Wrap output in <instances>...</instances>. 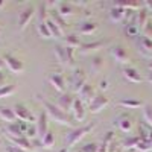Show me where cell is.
<instances>
[{"label":"cell","mask_w":152,"mask_h":152,"mask_svg":"<svg viewBox=\"0 0 152 152\" xmlns=\"http://www.w3.org/2000/svg\"><path fill=\"white\" fill-rule=\"evenodd\" d=\"M3 145V142H2V138H0V146H2Z\"/></svg>","instance_id":"cell-47"},{"label":"cell","mask_w":152,"mask_h":152,"mask_svg":"<svg viewBox=\"0 0 152 152\" xmlns=\"http://www.w3.org/2000/svg\"><path fill=\"white\" fill-rule=\"evenodd\" d=\"M146 81L152 84V70H149V75H148V78H146Z\"/></svg>","instance_id":"cell-43"},{"label":"cell","mask_w":152,"mask_h":152,"mask_svg":"<svg viewBox=\"0 0 152 152\" xmlns=\"http://www.w3.org/2000/svg\"><path fill=\"white\" fill-rule=\"evenodd\" d=\"M122 73H123V78L126 81H129V82H134V84L143 82V78H142L140 72H138L137 69H134V67H129V66L128 67H123Z\"/></svg>","instance_id":"cell-13"},{"label":"cell","mask_w":152,"mask_h":152,"mask_svg":"<svg viewBox=\"0 0 152 152\" xmlns=\"http://www.w3.org/2000/svg\"><path fill=\"white\" fill-rule=\"evenodd\" d=\"M117 105L122 108H126V110H135V108L145 107L142 100H137V99H120L117 102Z\"/></svg>","instance_id":"cell-23"},{"label":"cell","mask_w":152,"mask_h":152,"mask_svg":"<svg viewBox=\"0 0 152 152\" xmlns=\"http://www.w3.org/2000/svg\"><path fill=\"white\" fill-rule=\"evenodd\" d=\"M3 6H5V2H0V9H2Z\"/></svg>","instance_id":"cell-46"},{"label":"cell","mask_w":152,"mask_h":152,"mask_svg":"<svg viewBox=\"0 0 152 152\" xmlns=\"http://www.w3.org/2000/svg\"><path fill=\"white\" fill-rule=\"evenodd\" d=\"M73 102H75V97H73L72 94L64 93V94H61V97L58 99V104H56V105H58L62 111L69 113V111H72V108H73Z\"/></svg>","instance_id":"cell-17"},{"label":"cell","mask_w":152,"mask_h":152,"mask_svg":"<svg viewBox=\"0 0 152 152\" xmlns=\"http://www.w3.org/2000/svg\"><path fill=\"white\" fill-rule=\"evenodd\" d=\"M102 67H104V59L100 58V56H96V58L91 59V70L94 73L100 72V69H102Z\"/></svg>","instance_id":"cell-37"},{"label":"cell","mask_w":152,"mask_h":152,"mask_svg":"<svg viewBox=\"0 0 152 152\" xmlns=\"http://www.w3.org/2000/svg\"><path fill=\"white\" fill-rule=\"evenodd\" d=\"M37 32H38V35H40L41 38H44V40L52 38V34H50L46 21H38V24H37Z\"/></svg>","instance_id":"cell-31"},{"label":"cell","mask_w":152,"mask_h":152,"mask_svg":"<svg viewBox=\"0 0 152 152\" xmlns=\"http://www.w3.org/2000/svg\"><path fill=\"white\" fill-rule=\"evenodd\" d=\"M0 119L8 122V123H12V122L17 120L15 114H14V110H12V108H6V107H0Z\"/></svg>","instance_id":"cell-27"},{"label":"cell","mask_w":152,"mask_h":152,"mask_svg":"<svg viewBox=\"0 0 152 152\" xmlns=\"http://www.w3.org/2000/svg\"><path fill=\"white\" fill-rule=\"evenodd\" d=\"M107 44H108V41H105V40H99V41H93V43H82V46L79 47V53L88 55V53L97 52V50L104 49Z\"/></svg>","instance_id":"cell-8"},{"label":"cell","mask_w":152,"mask_h":152,"mask_svg":"<svg viewBox=\"0 0 152 152\" xmlns=\"http://www.w3.org/2000/svg\"><path fill=\"white\" fill-rule=\"evenodd\" d=\"M148 9H145V8H140L137 12H135V17H134V23L137 24L140 29H143L145 28V24L149 21V14H148Z\"/></svg>","instance_id":"cell-18"},{"label":"cell","mask_w":152,"mask_h":152,"mask_svg":"<svg viewBox=\"0 0 152 152\" xmlns=\"http://www.w3.org/2000/svg\"><path fill=\"white\" fill-rule=\"evenodd\" d=\"M49 18H50V20H53L55 24H58V28H59L62 32H66V31H67V20H66L64 17H61V15L58 14V11H56V9L50 11V17H49Z\"/></svg>","instance_id":"cell-24"},{"label":"cell","mask_w":152,"mask_h":152,"mask_svg":"<svg viewBox=\"0 0 152 152\" xmlns=\"http://www.w3.org/2000/svg\"><path fill=\"white\" fill-rule=\"evenodd\" d=\"M107 88H108V81L104 79V81H100V82H99V90H100V91H105Z\"/></svg>","instance_id":"cell-41"},{"label":"cell","mask_w":152,"mask_h":152,"mask_svg":"<svg viewBox=\"0 0 152 152\" xmlns=\"http://www.w3.org/2000/svg\"><path fill=\"white\" fill-rule=\"evenodd\" d=\"M35 125H37V131H38V137L40 138H43L46 134H47V131H49V116H47V113L43 110L40 114H38V117H37V122H35Z\"/></svg>","instance_id":"cell-7"},{"label":"cell","mask_w":152,"mask_h":152,"mask_svg":"<svg viewBox=\"0 0 152 152\" xmlns=\"http://www.w3.org/2000/svg\"><path fill=\"white\" fill-rule=\"evenodd\" d=\"M111 56L117 62H120V64H129V61H131L128 52H126L123 49V46H120V44H116V46L111 47Z\"/></svg>","instance_id":"cell-9"},{"label":"cell","mask_w":152,"mask_h":152,"mask_svg":"<svg viewBox=\"0 0 152 152\" xmlns=\"http://www.w3.org/2000/svg\"><path fill=\"white\" fill-rule=\"evenodd\" d=\"M125 34L128 37H131V38H135L138 34H140V28H138L134 21H131V23H128L125 26Z\"/></svg>","instance_id":"cell-33"},{"label":"cell","mask_w":152,"mask_h":152,"mask_svg":"<svg viewBox=\"0 0 152 152\" xmlns=\"http://www.w3.org/2000/svg\"><path fill=\"white\" fill-rule=\"evenodd\" d=\"M135 151H140V152H151L152 151V143L148 137H140V142L137 143Z\"/></svg>","instance_id":"cell-32"},{"label":"cell","mask_w":152,"mask_h":152,"mask_svg":"<svg viewBox=\"0 0 152 152\" xmlns=\"http://www.w3.org/2000/svg\"><path fill=\"white\" fill-rule=\"evenodd\" d=\"M3 66H5V61H3V58H0V72H2Z\"/></svg>","instance_id":"cell-44"},{"label":"cell","mask_w":152,"mask_h":152,"mask_svg":"<svg viewBox=\"0 0 152 152\" xmlns=\"http://www.w3.org/2000/svg\"><path fill=\"white\" fill-rule=\"evenodd\" d=\"M87 84V75L82 69H76L73 72V81H72V85H73V90L76 93H79V90Z\"/></svg>","instance_id":"cell-12"},{"label":"cell","mask_w":152,"mask_h":152,"mask_svg":"<svg viewBox=\"0 0 152 152\" xmlns=\"http://www.w3.org/2000/svg\"><path fill=\"white\" fill-rule=\"evenodd\" d=\"M49 84L61 94L66 93V79L61 73H50L49 75Z\"/></svg>","instance_id":"cell-10"},{"label":"cell","mask_w":152,"mask_h":152,"mask_svg":"<svg viewBox=\"0 0 152 152\" xmlns=\"http://www.w3.org/2000/svg\"><path fill=\"white\" fill-rule=\"evenodd\" d=\"M3 61H5V66L14 73V75H18V73H21L23 70H24V64L18 59V58H15L14 55H11V53H6V55H3Z\"/></svg>","instance_id":"cell-4"},{"label":"cell","mask_w":152,"mask_h":152,"mask_svg":"<svg viewBox=\"0 0 152 152\" xmlns=\"http://www.w3.org/2000/svg\"><path fill=\"white\" fill-rule=\"evenodd\" d=\"M24 137L29 138L31 142L34 140V138H37V137H38V131H37V125H35V123H29L28 131H26V134H24Z\"/></svg>","instance_id":"cell-35"},{"label":"cell","mask_w":152,"mask_h":152,"mask_svg":"<svg viewBox=\"0 0 152 152\" xmlns=\"http://www.w3.org/2000/svg\"><path fill=\"white\" fill-rule=\"evenodd\" d=\"M110 104V97H107L105 94H96L93 99H91V102L88 104V108H90L91 113H99V111H102L107 105Z\"/></svg>","instance_id":"cell-6"},{"label":"cell","mask_w":152,"mask_h":152,"mask_svg":"<svg viewBox=\"0 0 152 152\" xmlns=\"http://www.w3.org/2000/svg\"><path fill=\"white\" fill-rule=\"evenodd\" d=\"M114 125H116L122 132H128L129 134L131 129H132V122H131V117L128 116V114H122L120 117H117V120L114 122Z\"/></svg>","instance_id":"cell-15"},{"label":"cell","mask_w":152,"mask_h":152,"mask_svg":"<svg viewBox=\"0 0 152 152\" xmlns=\"http://www.w3.org/2000/svg\"><path fill=\"white\" fill-rule=\"evenodd\" d=\"M12 110H14V114L17 120H23V122H28V123H35L37 119L34 116V113L23 104H15L14 107H12Z\"/></svg>","instance_id":"cell-3"},{"label":"cell","mask_w":152,"mask_h":152,"mask_svg":"<svg viewBox=\"0 0 152 152\" xmlns=\"http://www.w3.org/2000/svg\"><path fill=\"white\" fill-rule=\"evenodd\" d=\"M2 87H6V76H5V73L0 72V88Z\"/></svg>","instance_id":"cell-42"},{"label":"cell","mask_w":152,"mask_h":152,"mask_svg":"<svg viewBox=\"0 0 152 152\" xmlns=\"http://www.w3.org/2000/svg\"><path fill=\"white\" fill-rule=\"evenodd\" d=\"M35 15V8L34 6H26L18 15V31H24L28 28V24L31 23V20Z\"/></svg>","instance_id":"cell-5"},{"label":"cell","mask_w":152,"mask_h":152,"mask_svg":"<svg viewBox=\"0 0 152 152\" xmlns=\"http://www.w3.org/2000/svg\"><path fill=\"white\" fill-rule=\"evenodd\" d=\"M94 126H96V123H88V125H85V126L73 128V129H72L70 132H67L66 137H64V148H66V149H72L75 145H78L88 132H91V131L94 129Z\"/></svg>","instance_id":"cell-2"},{"label":"cell","mask_w":152,"mask_h":152,"mask_svg":"<svg viewBox=\"0 0 152 152\" xmlns=\"http://www.w3.org/2000/svg\"><path fill=\"white\" fill-rule=\"evenodd\" d=\"M110 18L113 20V21H116V23H120V21H123V15H125V9L122 8V6H119L117 3L116 5H113L111 8H110Z\"/></svg>","instance_id":"cell-20"},{"label":"cell","mask_w":152,"mask_h":152,"mask_svg":"<svg viewBox=\"0 0 152 152\" xmlns=\"http://www.w3.org/2000/svg\"><path fill=\"white\" fill-rule=\"evenodd\" d=\"M55 55L58 62L62 67H69V61H67V52H66V47L64 46H56L55 47Z\"/></svg>","instance_id":"cell-25"},{"label":"cell","mask_w":152,"mask_h":152,"mask_svg":"<svg viewBox=\"0 0 152 152\" xmlns=\"http://www.w3.org/2000/svg\"><path fill=\"white\" fill-rule=\"evenodd\" d=\"M8 140L11 142V145H14V146H18L24 151H34V146H32V142L29 140V138H26L24 135L21 137H8Z\"/></svg>","instance_id":"cell-14"},{"label":"cell","mask_w":152,"mask_h":152,"mask_svg":"<svg viewBox=\"0 0 152 152\" xmlns=\"http://www.w3.org/2000/svg\"><path fill=\"white\" fill-rule=\"evenodd\" d=\"M55 145V132L52 129H49L47 134L41 138V146L46 148V149H52Z\"/></svg>","instance_id":"cell-28"},{"label":"cell","mask_w":152,"mask_h":152,"mask_svg":"<svg viewBox=\"0 0 152 152\" xmlns=\"http://www.w3.org/2000/svg\"><path fill=\"white\" fill-rule=\"evenodd\" d=\"M142 31H143V37L151 38V40H152V21H151V20L145 24V28H143Z\"/></svg>","instance_id":"cell-39"},{"label":"cell","mask_w":152,"mask_h":152,"mask_svg":"<svg viewBox=\"0 0 152 152\" xmlns=\"http://www.w3.org/2000/svg\"><path fill=\"white\" fill-rule=\"evenodd\" d=\"M97 151H99V145L94 143V142L87 143V145H84V146L79 149V152H97Z\"/></svg>","instance_id":"cell-38"},{"label":"cell","mask_w":152,"mask_h":152,"mask_svg":"<svg viewBox=\"0 0 152 152\" xmlns=\"http://www.w3.org/2000/svg\"><path fill=\"white\" fill-rule=\"evenodd\" d=\"M62 43H64V47H70V49H79L81 46H82V43L79 41V38H78V35H75V34H72V35H67L64 40H62Z\"/></svg>","instance_id":"cell-26"},{"label":"cell","mask_w":152,"mask_h":152,"mask_svg":"<svg viewBox=\"0 0 152 152\" xmlns=\"http://www.w3.org/2000/svg\"><path fill=\"white\" fill-rule=\"evenodd\" d=\"M73 8H75V6H73L70 2H59V3H56V11H58V14H59L61 17H64V18L73 15V12H75Z\"/></svg>","instance_id":"cell-19"},{"label":"cell","mask_w":152,"mask_h":152,"mask_svg":"<svg viewBox=\"0 0 152 152\" xmlns=\"http://www.w3.org/2000/svg\"><path fill=\"white\" fill-rule=\"evenodd\" d=\"M96 96V90H94V87L90 85V84H85L81 90H79V99L82 100V102H88L90 104L91 102V99Z\"/></svg>","instance_id":"cell-16"},{"label":"cell","mask_w":152,"mask_h":152,"mask_svg":"<svg viewBox=\"0 0 152 152\" xmlns=\"http://www.w3.org/2000/svg\"><path fill=\"white\" fill-rule=\"evenodd\" d=\"M96 31H97V24L94 21H84L78 28V34H81V35H91Z\"/></svg>","instance_id":"cell-22"},{"label":"cell","mask_w":152,"mask_h":152,"mask_svg":"<svg viewBox=\"0 0 152 152\" xmlns=\"http://www.w3.org/2000/svg\"><path fill=\"white\" fill-rule=\"evenodd\" d=\"M5 152H26V151L21 149V148H18V146H14V145H6Z\"/></svg>","instance_id":"cell-40"},{"label":"cell","mask_w":152,"mask_h":152,"mask_svg":"<svg viewBox=\"0 0 152 152\" xmlns=\"http://www.w3.org/2000/svg\"><path fill=\"white\" fill-rule=\"evenodd\" d=\"M143 117H145V122L149 128H152V105H145V110H143Z\"/></svg>","instance_id":"cell-34"},{"label":"cell","mask_w":152,"mask_h":152,"mask_svg":"<svg viewBox=\"0 0 152 152\" xmlns=\"http://www.w3.org/2000/svg\"><path fill=\"white\" fill-rule=\"evenodd\" d=\"M46 24H47V28H49L50 34H52V38H61L62 35H64V32H62V31L58 28V24H55L53 20L47 18V20H46Z\"/></svg>","instance_id":"cell-29"},{"label":"cell","mask_w":152,"mask_h":152,"mask_svg":"<svg viewBox=\"0 0 152 152\" xmlns=\"http://www.w3.org/2000/svg\"><path fill=\"white\" fill-rule=\"evenodd\" d=\"M37 97L40 99V102H41L43 107H44V111L47 113V116L52 119V120H55V122H58V123H61V125H69V126H73V125H75V122H73V120L70 119V116H69V113L62 111L58 105L49 102L47 99L41 97L40 94H38Z\"/></svg>","instance_id":"cell-1"},{"label":"cell","mask_w":152,"mask_h":152,"mask_svg":"<svg viewBox=\"0 0 152 152\" xmlns=\"http://www.w3.org/2000/svg\"><path fill=\"white\" fill-rule=\"evenodd\" d=\"M138 50L142 52V55L145 56H152V40L146 37L140 38V43H138Z\"/></svg>","instance_id":"cell-21"},{"label":"cell","mask_w":152,"mask_h":152,"mask_svg":"<svg viewBox=\"0 0 152 152\" xmlns=\"http://www.w3.org/2000/svg\"><path fill=\"white\" fill-rule=\"evenodd\" d=\"M72 113H73V120L75 122H82L87 116V111H85V107H84V102L79 99V97H75V102H73V108H72Z\"/></svg>","instance_id":"cell-11"},{"label":"cell","mask_w":152,"mask_h":152,"mask_svg":"<svg viewBox=\"0 0 152 152\" xmlns=\"http://www.w3.org/2000/svg\"><path fill=\"white\" fill-rule=\"evenodd\" d=\"M140 142V135H129L126 140L122 143V148L123 149H128V151H132L137 148V143Z\"/></svg>","instance_id":"cell-30"},{"label":"cell","mask_w":152,"mask_h":152,"mask_svg":"<svg viewBox=\"0 0 152 152\" xmlns=\"http://www.w3.org/2000/svg\"><path fill=\"white\" fill-rule=\"evenodd\" d=\"M15 93V85H6V87H2L0 88V99L3 97H8L11 94Z\"/></svg>","instance_id":"cell-36"},{"label":"cell","mask_w":152,"mask_h":152,"mask_svg":"<svg viewBox=\"0 0 152 152\" xmlns=\"http://www.w3.org/2000/svg\"><path fill=\"white\" fill-rule=\"evenodd\" d=\"M148 69H149V70H152V56H151V59H149V64H148Z\"/></svg>","instance_id":"cell-45"}]
</instances>
